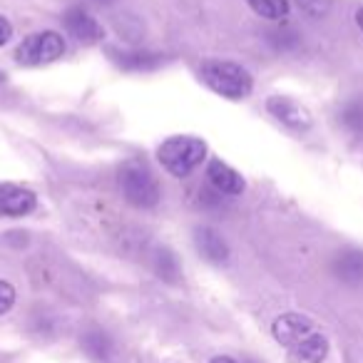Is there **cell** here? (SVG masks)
Returning <instances> with one entry per match:
<instances>
[{"instance_id":"cell-1","label":"cell","mask_w":363,"mask_h":363,"mask_svg":"<svg viewBox=\"0 0 363 363\" xmlns=\"http://www.w3.org/2000/svg\"><path fill=\"white\" fill-rule=\"evenodd\" d=\"M202 82L227 100H247L254 90V80L247 67L229 60H207L199 67Z\"/></svg>"},{"instance_id":"cell-2","label":"cell","mask_w":363,"mask_h":363,"mask_svg":"<svg viewBox=\"0 0 363 363\" xmlns=\"http://www.w3.org/2000/svg\"><path fill=\"white\" fill-rule=\"evenodd\" d=\"M162 167L174 177H187L207 157V145L197 137H169L157 150Z\"/></svg>"},{"instance_id":"cell-3","label":"cell","mask_w":363,"mask_h":363,"mask_svg":"<svg viewBox=\"0 0 363 363\" xmlns=\"http://www.w3.org/2000/svg\"><path fill=\"white\" fill-rule=\"evenodd\" d=\"M120 189L125 199L135 207L150 209L160 202L162 189L157 177L150 172V167L142 162H127L120 169Z\"/></svg>"},{"instance_id":"cell-4","label":"cell","mask_w":363,"mask_h":363,"mask_svg":"<svg viewBox=\"0 0 363 363\" xmlns=\"http://www.w3.org/2000/svg\"><path fill=\"white\" fill-rule=\"evenodd\" d=\"M62 55H65V40L52 30L33 33L16 50V60L28 67L48 65V62H55Z\"/></svg>"},{"instance_id":"cell-5","label":"cell","mask_w":363,"mask_h":363,"mask_svg":"<svg viewBox=\"0 0 363 363\" xmlns=\"http://www.w3.org/2000/svg\"><path fill=\"white\" fill-rule=\"evenodd\" d=\"M313 331H316V326H313L311 318L303 316V313H284V316H279L272 326L274 338H277L286 351L294 346H298L301 341H306Z\"/></svg>"},{"instance_id":"cell-6","label":"cell","mask_w":363,"mask_h":363,"mask_svg":"<svg viewBox=\"0 0 363 363\" xmlns=\"http://www.w3.org/2000/svg\"><path fill=\"white\" fill-rule=\"evenodd\" d=\"M267 110L272 112L281 125L291 127V130H296V132H303L311 127V112H308L301 102L291 100V97H284V95L269 97Z\"/></svg>"},{"instance_id":"cell-7","label":"cell","mask_w":363,"mask_h":363,"mask_svg":"<svg viewBox=\"0 0 363 363\" xmlns=\"http://www.w3.org/2000/svg\"><path fill=\"white\" fill-rule=\"evenodd\" d=\"M62 23H65V30L70 33V38H75L82 45H95V43H100L102 38H105V30H102L100 23H97L90 13L82 11V8H70V11H65Z\"/></svg>"},{"instance_id":"cell-8","label":"cell","mask_w":363,"mask_h":363,"mask_svg":"<svg viewBox=\"0 0 363 363\" xmlns=\"http://www.w3.org/2000/svg\"><path fill=\"white\" fill-rule=\"evenodd\" d=\"M38 207V197L18 184H0V217H26Z\"/></svg>"},{"instance_id":"cell-9","label":"cell","mask_w":363,"mask_h":363,"mask_svg":"<svg viewBox=\"0 0 363 363\" xmlns=\"http://www.w3.org/2000/svg\"><path fill=\"white\" fill-rule=\"evenodd\" d=\"M207 177L212 182V187L219 194H227V197H237L244 192V179L237 169H232L229 164H224L222 160H212L207 167Z\"/></svg>"},{"instance_id":"cell-10","label":"cell","mask_w":363,"mask_h":363,"mask_svg":"<svg viewBox=\"0 0 363 363\" xmlns=\"http://www.w3.org/2000/svg\"><path fill=\"white\" fill-rule=\"evenodd\" d=\"M194 244H197L199 254H202V257L207 259V262H212V264L227 262L229 247H227V242H224L222 234H219L217 229H212V227H199L197 232H194Z\"/></svg>"},{"instance_id":"cell-11","label":"cell","mask_w":363,"mask_h":363,"mask_svg":"<svg viewBox=\"0 0 363 363\" xmlns=\"http://www.w3.org/2000/svg\"><path fill=\"white\" fill-rule=\"evenodd\" d=\"M328 356V338L321 331H313L306 341L289 348V361L291 363H321Z\"/></svg>"},{"instance_id":"cell-12","label":"cell","mask_w":363,"mask_h":363,"mask_svg":"<svg viewBox=\"0 0 363 363\" xmlns=\"http://www.w3.org/2000/svg\"><path fill=\"white\" fill-rule=\"evenodd\" d=\"M80 343L92 361L110 363L112 358H115V341H112L105 331H100V328H90V331H85L80 338Z\"/></svg>"},{"instance_id":"cell-13","label":"cell","mask_w":363,"mask_h":363,"mask_svg":"<svg viewBox=\"0 0 363 363\" xmlns=\"http://www.w3.org/2000/svg\"><path fill=\"white\" fill-rule=\"evenodd\" d=\"M333 274L346 284H361L363 281V252L348 249V252L338 254L336 262H333Z\"/></svg>"},{"instance_id":"cell-14","label":"cell","mask_w":363,"mask_h":363,"mask_svg":"<svg viewBox=\"0 0 363 363\" xmlns=\"http://www.w3.org/2000/svg\"><path fill=\"white\" fill-rule=\"evenodd\" d=\"M117 60V65L125 67L132 72H142V70H155L162 65V55L157 52H147V50H127V52H112Z\"/></svg>"},{"instance_id":"cell-15","label":"cell","mask_w":363,"mask_h":363,"mask_svg":"<svg viewBox=\"0 0 363 363\" xmlns=\"http://www.w3.org/2000/svg\"><path fill=\"white\" fill-rule=\"evenodd\" d=\"M257 16L267 21H281L289 13V0H247Z\"/></svg>"},{"instance_id":"cell-16","label":"cell","mask_w":363,"mask_h":363,"mask_svg":"<svg viewBox=\"0 0 363 363\" xmlns=\"http://www.w3.org/2000/svg\"><path fill=\"white\" fill-rule=\"evenodd\" d=\"M155 269H157V274H160V277L164 279V281H177V279H179V264H177L174 254L167 252V249L157 252Z\"/></svg>"},{"instance_id":"cell-17","label":"cell","mask_w":363,"mask_h":363,"mask_svg":"<svg viewBox=\"0 0 363 363\" xmlns=\"http://www.w3.org/2000/svg\"><path fill=\"white\" fill-rule=\"evenodd\" d=\"M13 303H16V289H13L11 281H3V279H0V316L11 311Z\"/></svg>"},{"instance_id":"cell-18","label":"cell","mask_w":363,"mask_h":363,"mask_svg":"<svg viewBox=\"0 0 363 363\" xmlns=\"http://www.w3.org/2000/svg\"><path fill=\"white\" fill-rule=\"evenodd\" d=\"M343 122H346L348 127H353V130H361L363 127V107L361 105L346 107V112H343Z\"/></svg>"},{"instance_id":"cell-19","label":"cell","mask_w":363,"mask_h":363,"mask_svg":"<svg viewBox=\"0 0 363 363\" xmlns=\"http://www.w3.org/2000/svg\"><path fill=\"white\" fill-rule=\"evenodd\" d=\"M296 3L308 16H321V13L328 11V0H296Z\"/></svg>"},{"instance_id":"cell-20","label":"cell","mask_w":363,"mask_h":363,"mask_svg":"<svg viewBox=\"0 0 363 363\" xmlns=\"http://www.w3.org/2000/svg\"><path fill=\"white\" fill-rule=\"evenodd\" d=\"M11 38H13V26H11V21L0 16V48L6 45V43L11 40Z\"/></svg>"},{"instance_id":"cell-21","label":"cell","mask_w":363,"mask_h":363,"mask_svg":"<svg viewBox=\"0 0 363 363\" xmlns=\"http://www.w3.org/2000/svg\"><path fill=\"white\" fill-rule=\"evenodd\" d=\"M209 363H239V361H234L232 356H214Z\"/></svg>"},{"instance_id":"cell-22","label":"cell","mask_w":363,"mask_h":363,"mask_svg":"<svg viewBox=\"0 0 363 363\" xmlns=\"http://www.w3.org/2000/svg\"><path fill=\"white\" fill-rule=\"evenodd\" d=\"M356 21H358V28H361V30H363V8H361V11H358Z\"/></svg>"},{"instance_id":"cell-23","label":"cell","mask_w":363,"mask_h":363,"mask_svg":"<svg viewBox=\"0 0 363 363\" xmlns=\"http://www.w3.org/2000/svg\"><path fill=\"white\" fill-rule=\"evenodd\" d=\"M95 3H102V6H110V3H115V0H95Z\"/></svg>"},{"instance_id":"cell-24","label":"cell","mask_w":363,"mask_h":363,"mask_svg":"<svg viewBox=\"0 0 363 363\" xmlns=\"http://www.w3.org/2000/svg\"><path fill=\"white\" fill-rule=\"evenodd\" d=\"M3 82H6V72L0 70V85H3Z\"/></svg>"}]
</instances>
